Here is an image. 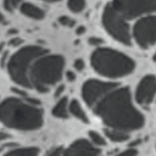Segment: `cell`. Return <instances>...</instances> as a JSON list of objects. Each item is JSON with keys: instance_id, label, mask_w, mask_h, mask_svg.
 <instances>
[{"instance_id": "obj_14", "label": "cell", "mask_w": 156, "mask_h": 156, "mask_svg": "<svg viewBox=\"0 0 156 156\" xmlns=\"http://www.w3.org/2000/svg\"><path fill=\"white\" fill-rule=\"evenodd\" d=\"M68 106L69 105H68V99L67 98L60 99L52 108V115L57 118H67L68 117V111H69Z\"/></svg>"}, {"instance_id": "obj_30", "label": "cell", "mask_w": 156, "mask_h": 156, "mask_svg": "<svg viewBox=\"0 0 156 156\" xmlns=\"http://www.w3.org/2000/svg\"><path fill=\"white\" fill-rule=\"evenodd\" d=\"M43 1H48V2H55V1H58V0H43Z\"/></svg>"}, {"instance_id": "obj_13", "label": "cell", "mask_w": 156, "mask_h": 156, "mask_svg": "<svg viewBox=\"0 0 156 156\" xmlns=\"http://www.w3.org/2000/svg\"><path fill=\"white\" fill-rule=\"evenodd\" d=\"M68 108H69V113L72 116H74L77 119H79L83 123H89V117H88L87 112L84 111V108L82 107V105L79 104L78 100H76V99L71 100Z\"/></svg>"}, {"instance_id": "obj_28", "label": "cell", "mask_w": 156, "mask_h": 156, "mask_svg": "<svg viewBox=\"0 0 156 156\" xmlns=\"http://www.w3.org/2000/svg\"><path fill=\"white\" fill-rule=\"evenodd\" d=\"M9 138V134H6V133H4V132H0V141H4L5 139H7Z\"/></svg>"}, {"instance_id": "obj_16", "label": "cell", "mask_w": 156, "mask_h": 156, "mask_svg": "<svg viewBox=\"0 0 156 156\" xmlns=\"http://www.w3.org/2000/svg\"><path fill=\"white\" fill-rule=\"evenodd\" d=\"M38 147L29 146V147H17L12 149L9 152H6L4 156H38Z\"/></svg>"}, {"instance_id": "obj_17", "label": "cell", "mask_w": 156, "mask_h": 156, "mask_svg": "<svg viewBox=\"0 0 156 156\" xmlns=\"http://www.w3.org/2000/svg\"><path fill=\"white\" fill-rule=\"evenodd\" d=\"M89 139H90V143L93 145H95L96 147L106 145V139L96 130H89Z\"/></svg>"}, {"instance_id": "obj_21", "label": "cell", "mask_w": 156, "mask_h": 156, "mask_svg": "<svg viewBox=\"0 0 156 156\" xmlns=\"http://www.w3.org/2000/svg\"><path fill=\"white\" fill-rule=\"evenodd\" d=\"M58 22H60V24L66 26V27H72L74 24V21L71 17H68V16H61L58 18Z\"/></svg>"}, {"instance_id": "obj_26", "label": "cell", "mask_w": 156, "mask_h": 156, "mask_svg": "<svg viewBox=\"0 0 156 156\" xmlns=\"http://www.w3.org/2000/svg\"><path fill=\"white\" fill-rule=\"evenodd\" d=\"M66 77H67V79H68V82H73L74 78H76V76H74V73H73L72 71H68L67 74H66Z\"/></svg>"}, {"instance_id": "obj_2", "label": "cell", "mask_w": 156, "mask_h": 156, "mask_svg": "<svg viewBox=\"0 0 156 156\" xmlns=\"http://www.w3.org/2000/svg\"><path fill=\"white\" fill-rule=\"evenodd\" d=\"M0 122L17 130H35L43 126V111L23 99L6 98L0 102Z\"/></svg>"}, {"instance_id": "obj_31", "label": "cell", "mask_w": 156, "mask_h": 156, "mask_svg": "<svg viewBox=\"0 0 156 156\" xmlns=\"http://www.w3.org/2000/svg\"><path fill=\"white\" fill-rule=\"evenodd\" d=\"M152 60L156 62V51H155V54H154V56H152Z\"/></svg>"}, {"instance_id": "obj_29", "label": "cell", "mask_w": 156, "mask_h": 156, "mask_svg": "<svg viewBox=\"0 0 156 156\" xmlns=\"http://www.w3.org/2000/svg\"><path fill=\"white\" fill-rule=\"evenodd\" d=\"M83 32H84V28H83V27H80L79 29H77V33H78V34H80V33H83Z\"/></svg>"}, {"instance_id": "obj_15", "label": "cell", "mask_w": 156, "mask_h": 156, "mask_svg": "<svg viewBox=\"0 0 156 156\" xmlns=\"http://www.w3.org/2000/svg\"><path fill=\"white\" fill-rule=\"evenodd\" d=\"M105 135L112 143H123V141H127L129 139V134L127 132L111 129V128H106L105 129Z\"/></svg>"}, {"instance_id": "obj_11", "label": "cell", "mask_w": 156, "mask_h": 156, "mask_svg": "<svg viewBox=\"0 0 156 156\" xmlns=\"http://www.w3.org/2000/svg\"><path fill=\"white\" fill-rule=\"evenodd\" d=\"M99 149L85 139L74 140L63 152L62 156H99Z\"/></svg>"}, {"instance_id": "obj_22", "label": "cell", "mask_w": 156, "mask_h": 156, "mask_svg": "<svg viewBox=\"0 0 156 156\" xmlns=\"http://www.w3.org/2000/svg\"><path fill=\"white\" fill-rule=\"evenodd\" d=\"M104 43V40L101 39V38H98V37H91V38H89V44L90 45H100V44H102Z\"/></svg>"}, {"instance_id": "obj_1", "label": "cell", "mask_w": 156, "mask_h": 156, "mask_svg": "<svg viewBox=\"0 0 156 156\" xmlns=\"http://www.w3.org/2000/svg\"><path fill=\"white\" fill-rule=\"evenodd\" d=\"M93 111L111 129L128 133L140 129L145 124V118L133 104L127 87L117 85L93 106Z\"/></svg>"}, {"instance_id": "obj_32", "label": "cell", "mask_w": 156, "mask_h": 156, "mask_svg": "<svg viewBox=\"0 0 156 156\" xmlns=\"http://www.w3.org/2000/svg\"><path fill=\"white\" fill-rule=\"evenodd\" d=\"M2 20H4V17H2V15H1V12H0V23L2 22Z\"/></svg>"}, {"instance_id": "obj_4", "label": "cell", "mask_w": 156, "mask_h": 156, "mask_svg": "<svg viewBox=\"0 0 156 156\" xmlns=\"http://www.w3.org/2000/svg\"><path fill=\"white\" fill-rule=\"evenodd\" d=\"M65 60L61 55H44L30 67L32 87L39 93H46L50 87L57 83L63 72Z\"/></svg>"}, {"instance_id": "obj_10", "label": "cell", "mask_w": 156, "mask_h": 156, "mask_svg": "<svg viewBox=\"0 0 156 156\" xmlns=\"http://www.w3.org/2000/svg\"><path fill=\"white\" fill-rule=\"evenodd\" d=\"M156 98V77L154 74L144 76L135 88V101L139 105L147 106Z\"/></svg>"}, {"instance_id": "obj_18", "label": "cell", "mask_w": 156, "mask_h": 156, "mask_svg": "<svg viewBox=\"0 0 156 156\" xmlns=\"http://www.w3.org/2000/svg\"><path fill=\"white\" fill-rule=\"evenodd\" d=\"M67 6L72 12H82L85 9V0H68Z\"/></svg>"}, {"instance_id": "obj_3", "label": "cell", "mask_w": 156, "mask_h": 156, "mask_svg": "<svg viewBox=\"0 0 156 156\" xmlns=\"http://www.w3.org/2000/svg\"><path fill=\"white\" fill-rule=\"evenodd\" d=\"M90 63L96 73L111 79L127 77L135 69V61L132 57L111 48L95 49Z\"/></svg>"}, {"instance_id": "obj_9", "label": "cell", "mask_w": 156, "mask_h": 156, "mask_svg": "<svg viewBox=\"0 0 156 156\" xmlns=\"http://www.w3.org/2000/svg\"><path fill=\"white\" fill-rule=\"evenodd\" d=\"M118 85V83L113 82H105L99 79H88L84 82L82 87V96L85 104L93 108V106L108 91L115 89Z\"/></svg>"}, {"instance_id": "obj_24", "label": "cell", "mask_w": 156, "mask_h": 156, "mask_svg": "<svg viewBox=\"0 0 156 156\" xmlns=\"http://www.w3.org/2000/svg\"><path fill=\"white\" fill-rule=\"evenodd\" d=\"M46 156H62V150L58 147V149H54L51 151H49L46 154Z\"/></svg>"}, {"instance_id": "obj_6", "label": "cell", "mask_w": 156, "mask_h": 156, "mask_svg": "<svg viewBox=\"0 0 156 156\" xmlns=\"http://www.w3.org/2000/svg\"><path fill=\"white\" fill-rule=\"evenodd\" d=\"M102 26L105 30L117 41L130 45L132 43V33L129 29V26L127 23V20L121 16L111 4H107L102 11L101 17Z\"/></svg>"}, {"instance_id": "obj_25", "label": "cell", "mask_w": 156, "mask_h": 156, "mask_svg": "<svg viewBox=\"0 0 156 156\" xmlns=\"http://www.w3.org/2000/svg\"><path fill=\"white\" fill-rule=\"evenodd\" d=\"M21 43H22V39L21 38H13V39L10 40V45H12V46H17Z\"/></svg>"}, {"instance_id": "obj_12", "label": "cell", "mask_w": 156, "mask_h": 156, "mask_svg": "<svg viewBox=\"0 0 156 156\" xmlns=\"http://www.w3.org/2000/svg\"><path fill=\"white\" fill-rule=\"evenodd\" d=\"M20 10L24 16H27L29 18H33V20H41L45 16L44 10H41L40 7H38V6H35L34 4H30V2H23L20 6Z\"/></svg>"}, {"instance_id": "obj_5", "label": "cell", "mask_w": 156, "mask_h": 156, "mask_svg": "<svg viewBox=\"0 0 156 156\" xmlns=\"http://www.w3.org/2000/svg\"><path fill=\"white\" fill-rule=\"evenodd\" d=\"M46 50L39 45H27L16 51L7 62V72L10 78L23 88H33L30 82V63L44 56Z\"/></svg>"}, {"instance_id": "obj_7", "label": "cell", "mask_w": 156, "mask_h": 156, "mask_svg": "<svg viewBox=\"0 0 156 156\" xmlns=\"http://www.w3.org/2000/svg\"><path fill=\"white\" fill-rule=\"evenodd\" d=\"M110 4L126 20L143 17L156 12V0H112Z\"/></svg>"}, {"instance_id": "obj_20", "label": "cell", "mask_w": 156, "mask_h": 156, "mask_svg": "<svg viewBox=\"0 0 156 156\" xmlns=\"http://www.w3.org/2000/svg\"><path fill=\"white\" fill-rule=\"evenodd\" d=\"M138 155V150L135 149V147H128V149H126V150H123V151H121L119 154H117L116 156H136Z\"/></svg>"}, {"instance_id": "obj_19", "label": "cell", "mask_w": 156, "mask_h": 156, "mask_svg": "<svg viewBox=\"0 0 156 156\" xmlns=\"http://www.w3.org/2000/svg\"><path fill=\"white\" fill-rule=\"evenodd\" d=\"M23 4V0H4V7L9 12H13Z\"/></svg>"}, {"instance_id": "obj_23", "label": "cell", "mask_w": 156, "mask_h": 156, "mask_svg": "<svg viewBox=\"0 0 156 156\" xmlns=\"http://www.w3.org/2000/svg\"><path fill=\"white\" fill-rule=\"evenodd\" d=\"M84 61L82 60V58H78V60H76L74 61V68L77 69V71H82L83 68H84Z\"/></svg>"}, {"instance_id": "obj_8", "label": "cell", "mask_w": 156, "mask_h": 156, "mask_svg": "<svg viewBox=\"0 0 156 156\" xmlns=\"http://www.w3.org/2000/svg\"><path fill=\"white\" fill-rule=\"evenodd\" d=\"M134 41L141 49H149L156 44V15L140 17L132 29Z\"/></svg>"}, {"instance_id": "obj_27", "label": "cell", "mask_w": 156, "mask_h": 156, "mask_svg": "<svg viewBox=\"0 0 156 156\" xmlns=\"http://www.w3.org/2000/svg\"><path fill=\"white\" fill-rule=\"evenodd\" d=\"M63 89H65V87H63V85H60V87H58V88L56 89V93H55V96L57 98L58 95H61V94H62V91H63Z\"/></svg>"}]
</instances>
